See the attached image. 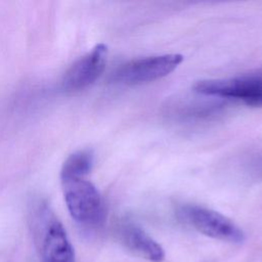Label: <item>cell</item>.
I'll return each instance as SVG.
<instances>
[{"instance_id": "3957f363", "label": "cell", "mask_w": 262, "mask_h": 262, "mask_svg": "<svg viewBox=\"0 0 262 262\" xmlns=\"http://www.w3.org/2000/svg\"><path fill=\"white\" fill-rule=\"evenodd\" d=\"M61 182L64 201L73 219L87 227L100 225L105 217V208L97 188L84 178Z\"/></svg>"}, {"instance_id": "5b68a950", "label": "cell", "mask_w": 262, "mask_h": 262, "mask_svg": "<svg viewBox=\"0 0 262 262\" xmlns=\"http://www.w3.org/2000/svg\"><path fill=\"white\" fill-rule=\"evenodd\" d=\"M183 60L178 53H169L133 59L121 64L112 75V81L127 85L152 82L172 73Z\"/></svg>"}, {"instance_id": "6da1fadb", "label": "cell", "mask_w": 262, "mask_h": 262, "mask_svg": "<svg viewBox=\"0 0 262 262\" xmlns=\"http://www.w3.org/2000/svg\"><path fill=\"white\" fill-rule=\"evenodd\" d=\"M34 226L43 262H75L74 249L67 232L46 204H37Z\"/></svg>"}, {"instance_id": "ba28073f", "label": "cell", "mask_w": 262, "mask_h": 262, "mask_svg": "<svg viewBox=\"0 0 262 262\" xmlns=\"http://www.w3.org/2000/svg\"><path fill=\"white\" fill-rule=\"evenodd\" d=\"M93 165V154L91 150L84 149L72 154L63 163L60 178L61 181L73 178H84Z\"/></svg>"}, {"instance_id": "52a82bcc", "label": "cell", "mask_w": 262, "mask_h": 262, "mask_svg": "<svg viewBox=\"0 0 262 262\" xmlns=\"http://www.w3.org/2000/svg\"><path fill=\"white\" fill-rule=\"evenodd\" d=\"M120 237L129 251L142 259L149 262H162L165 258L161 245L135 224L124 223L120 228Z\"/></svg>"}, {"instance_id": "8992f818", "label": "cell", "mask_w": 262, "mask_h": 262, "mask_svg": "<svg viewBox=\"0 0 262 262\" xmlns=\"http://www.w3.org/2000/svg\"><path fill=\"white\" fill-rule=\"evenodd\" d=\"M107 47L97 44L91 51L80 57L66 72L62 78V87L67 90H81L93 84L105 69Z\"/></svg>"}, {"instance_id": "7a4b0ae2", "label": "cell", "mask_w": 262, "mask_h": 262, "mask_svg": "<svg viewBox=\"0 0 262 262\" xmlns=\"http://www.w3.org/2000/svg\"><path fill=\"white\" fill-rule=\"evenodd\" d=\"M198 93L235 99L248 105L262 106V69L222 79L200 80L193 85Z\"/></svg>"}, {"instance_id": "277c9868", "label": "cell", "mask_w": 262, "mask_h": 262, "mask_svg": "<svg viewBox=\"0 0 262 262\" xmlns=\"http://www.w3.org/2000/svg\"><path fill=\"white\" fill-rule=\"evenodd\" d=\"M181 218L199 232L222 242L241 244L245 241L243 229L223 214L196 205L180 209Z\"/></svg>"}]
</instances>
